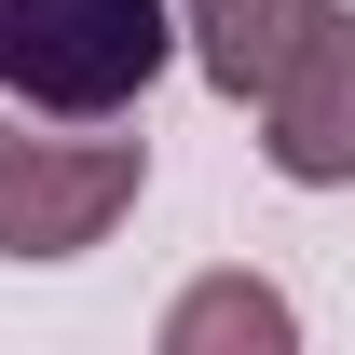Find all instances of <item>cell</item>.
Returning <instances> with one entry per match:
<instances>
[{"label": "cell", "mask_w": 355, "mask_h": 355, "mask_svg": "<svg viewBox=\"0 0 355 355\" xmlns=\"http://www.w3.org/2000/svg\"><path fill=\"white\" fill-rule=\"evenodd\" d=\"M178 55L164 0H0V83L42 123H110L150 96V69Z\"/></svg>", "instance_id": "cell-1"}, {"label": "cell", "mask_w": 355, "mask_h": 355, "mask_svg": "<svg viewBox=\"0 0 355 355\" xmlns=\"http://www.w3.org/2000/svg\"><path fill=\"white\" fill-rule=\"evenodd\" d=\"M137 178H150L137 137H28V123H0V260H83L137 205Z\"/></svg>", "instance_id": "cell-2"}, {"label": "cell", "mask_w": 355, "mask_h": 355, "mask_svg": "<svg viewBox=\"0 0 355 355\" xmlns=\"http://www.w3.org/2000/svg\"><path fill=\"white\" fill-rule=\"evenodd\" d=\"M260 150L273 178H301V191H342L355 178V14L328 0V28L287 55V83L260 96Z\"/></svg>", "instance_id": "cell-3"}, {"label": "cell", "mask_w": 355, "mask_h": 355, "mask_svg": "<svg viewBox=\"0 0 355 355\" xmlns=\"http://www.w3.org/2000/svg\"><path fill=\"white\" fill-rule=\"evenodd\" d=\"M178 28H191V69L219 96H273L287 55L328 28V0H178Z\"/></svg>", "instance_id": "cell-4"}, {"label": "cell", "mask_w": 355, "mask_h": 355, "mask_svg": "<svg viewBox=\"0 0 355 355\" xmlns=\"http://www.w3.org/2000/svg\"><path fill=\"white\" fill-rule=\"evenodd\" d=\"M205 342H287V301L246 287V273H205V287L164 314V355H205Z\"/></svg>", "instance_id": "cell-5"}]
</instances>
